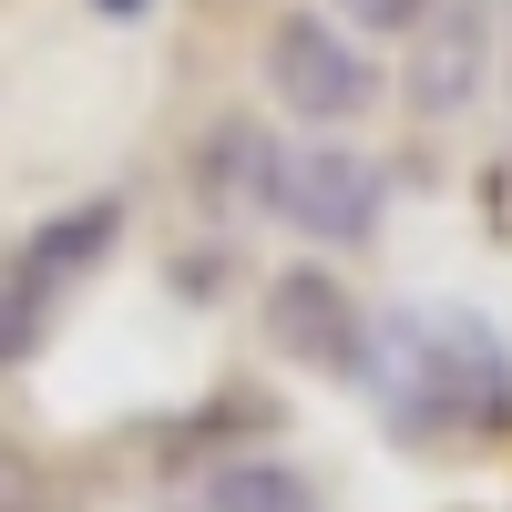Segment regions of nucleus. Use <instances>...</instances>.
<instances>
[{
  "label": "nucleus",
  "instance_id": "f257e3e1",
  "mask_svg": "<svg viewBox=\"0 0 512 512\" xmlns=\"http://www.w3.org/2000/svg\"><path fill=\"white\" fill-rule=\"evenodd\" d=\"M369 390H379V410H390L400 441L512 431V349L482 318H461V308H400V318H379Z\"/></svg>",
  "mask_w": 512,
  "mask_h": 512
},
{
  "label": "nucleus",
  "instance_id": "f03ea898",
  "mask_svg": "<svg viewBox=\"0 0 512 512\" xmlns=\"http://www.w3.org/2000/svg\"><path fill=\"white\" fill-rule=\"evenodd\" d=\"M267 82H277V103H287L297 123H318V134L369 123V103L390 93L379 62L349 41V21H328V11H287V21L267 31Z\"/></svg>",
  "mask_w": 512,
  "mask_h": 512
},
{
  "label": "nucleus",
  "instance_id": "7ed1b4c3",
  "mask_svg": "<svg viewBox=\"0 0 512 512\" xmlns=\"http://www.w3.org/2000/svg\"><path fill=\"white\" fill-rule=\"evenodd\" d=\"M256 318H267V349H277V359L328 369V379H359V390H369L379 318L338 287V267H277L267 287H256Z\"/></svg>",
  "mask_w": 512,
  "mask_h": 512
},
{
  "label": "nucleus",
  "instance_id": "20e7f679",
  "mask_svg": "<svg viewBox=\"0 0 512 512\" xmlns=\"http://www.w3.org/2000/svg\"><path fill=\"white\" fill-rule=\"evenodd\" d=\"M379 205H390V175H379V154L338 144V134L287 144V164H277V226H297V236L328 246V256H349V246H369V236H379Z\"/></svg>",
  "mask_w": 512,
  "mask_h": 512
},
{
  "label": "nucleus",
  "instance_id": "39448f33",
  "mask_svg": "<svg viewBox=\"0 0 512 512\" xmlns=\"http://www.w3.org/2000/svg\"><path fill=\"white\" fill-rule=\"evenodd\" d=\"M410 41H420V52L400 72V93H410L420 123H451L461 103L482 93V72H492V0H441Z\"/></svg>",
  "mask_w": 512,
  "mask_h": 512
},
{
  "label": "nucleus",
  "instance_id": "423d86ee",
  "mask_svg": "<svg viewBox=\"0 0 512 512\" xmlns=\"http://www.w3.org/2000/svg\"><path fill=\"white\" fill-rule=\"evenodd\" d=\"M277 164H287V144H277L256 113H216V123H205V144H195V205H205L216 226L277 216Z\"/></svg>",
  "mask_w": 512,
  "mask_h": 512
},
{
  "label": "nucleus",
  "instance_id": "0eeeda50",
  "mask_svg": "<svg viewBox=\"0 0 512 512\" xmlns=\"http://www.w3.org/2000/svg\"><path fill=\"white\" fill-rule=\"evenodd\" d=\"M113 246H123V195H82V205H62V216H41V226L21 236L11 287H21V297H41V308H62V297L93 277Z\"/></svg>",
  "mask_w": 512,
  "mask_h": 512
},
{
  "label": "nucleus",
  "instance_id": "6e6552de",
  "mask_svg": "<svg viewBox=\"0 0 512 512\" xmlns=\"http://www.w3.org/2000/svg\"><path fill=\"white\" fill-rule=\"evenodd\" d=\"M195 512H328L318 472L308 461H287V451H216L205 461V482H195Z\"/></svg>",
  "mask_w": 512,
  "mask_h": 512
},
{
  "label": "nucleus",
  "instance_id": "1a4fd4ad",
  "mask_svg": "<svg viewBox=\"0 0 512 512\" xmlns=\"http://www.w3.org/2000/svg\"><path fill=\"white\" fill-rule=\"evenodd\" d=\"M41 338H52V308H41V297H21L11 277H0V369H21Z\"/></svg>",
  "mask_w": 512,
  "mask_h": 512
},
{
  "label": "nucleus",
  "instance_id": "9d476101",
  "mask_svg": "<svg viewBox=\"0 0 512 512\" xmlns=\"http://www.w3.org/2000/svg\"><path fill=\"white\" fill-rule=\"evenodd\" d=\"M431 11H441V0H328V21H349V31H379V41H410Z\"/></svg>",
  "mask_w": 512,
  "mask_h": 512
},
{
  "label": "nucleus",
  "instance_id": "9b49d317",
  "mask_svg": "<svg viewBox=\"0 0 512 512\" xmlns=\"http://www.w3.org/2000/svg\"><path fill=\"white\" fill-rule=\"evenodd\" d=\"M0 512H41V461L21 441H0Z\"/></svg>",
  "mask_w": 512,
  "mask_h": 512
}]
</instances>
